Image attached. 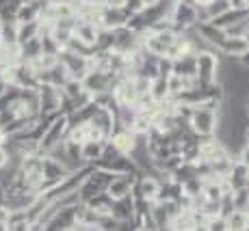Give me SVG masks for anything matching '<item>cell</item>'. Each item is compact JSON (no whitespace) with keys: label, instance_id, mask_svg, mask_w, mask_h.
<instances>
[{"label":"cell","instance_id":"cell-7","mask_svg":"<svg viewBox=\"0 0 249 231\" xmlns=\"http://www.w3.org/2000/svg\"><path fill=\"white\" fill-rule=\"evenodd\" d=\"M111 93H113L117 106H135L137 98H139L137 86H135V78H132V76H122V78L115 82Z\"/></svg>","mask_w":249,"mask_h":231},{"label":"cell","instance_id":"cell-35","mask_svg":"<svg viewBox=\"0 0 249 231\" xmlns=\"http://www.w3.org/2000/svg\"><path fill=\"white\" fill-rule=\"evenodd\" d=\"M83 2H91V4H104V0H83Z\"/></svg>","mask_w":249,"mask_h":231},{"label":"cell","instance_id":"cell-11","mask_svg":"<svg viewBox=\"0 0 249 231\" xmlns=\"http://www.w3.org/2000/svg\"><path fill=\"white\" fill-rule=\"evenodd\" d=\"M247 48H249V43L245 41V37H228L226 35L214 50H217L219 54H226V56H238V54H243Z\"/></svg>","mask_w":249,"mask_h":231},{"label":"cell","instance_id":"cell-3","mask_svg":"<svg viewBox=\"0 0 249 231\" xmlns=\"http://www.w3.org/2000/svg\"><path fill=\"white\" fill-rule=\"evenodd\" d=\"M65 134H68V117L59 113L54 121L48 126L46 134L39 138V151L41 153H48L50 149H54L59 143H63Z\"/></svg>","mask_w":249,"mask_h":231},{"label":"cell","instance_id":"cell-34","mask_svg":"<svg viewBox=\"0 0 249 231\" xmlns=\"http://www.w3.org/2000/svg\"><path fill=\"white\" fill-rule=\"evenodd\" d=\"M7 160H9V151H7V147L0 145V166L7 165Z\"/></svg>","mask_w":249,"mask_h":231},{"label":"cell","instance_id":"cell-28","mask_svg":"<svg viewBox=\"0 0 249 231\" xmlns=\"http://www.w3.org/2000/svg\"><path fill=\"white\" fill-rule=\"evenodd\" d=\"M61 89H63V93L68 95V98H76L78 93H83V84H80V80H76V78H68Z\"/></svg>","mask_w":249,"mask_h":231},{"label":"cell","instance_id":"cell-25","mask_svg":"<svg viewBox=\"0 0 249 231\" xmlns=\"http://www.w3.org/2000/svg\"><path fill=\"white\" fill-rule=\"evenodd\" d=\"M113 46H115L113 31H111V28H102V26H100L98 28V37H95V50L108 52V50H113Z\"/></svg>","mask_w":249,"mask_h":231},{"label":"cell","instance_id":"cell-18","mask_svg":"<svg viewBox=\"0 0 249 231\" xmlns=\"http://www.w3.org/2000/svg\"><path fill=\"white\" fill-rule=\"evenodd\" d=\"M150 216H152V220H154V227L156 229H169L171 218H169V214H167V208H165V203H162V201H152Z\"/></svg>","mask_w":249,"mask_h":231},{"label":"cell","instance_id":"cell-38","mask_svg":"<svg viewBox=\"0 0 249 231\" xmlns=\"http://www.w3.org/2000/svg\"><path fill=\"white\" fill-rule=\"evenodd\" d=\"M245 4H247V7H249V0H245Z\"/></svg>","mask_w":249,"mask_h":231},{"label":"cell","instance_id":"cell-27","mask_svg":"<svg viewBox=\"0 0 249 231\" xmlns=\"http://www.w3.org/2000/svg\"><path fill=\"white\" fill-rule=\"evenodd\" d=\"M39 39H41V54H59L61 46L54 41V37H52L50 33L39 35Z\"/></svg>","mask_w":249,"mask_h":231},{"label":"cell","instance_id":"cell-26","mask_svg":"<svg viewBox=\"0 0 249 231\" xmlns=\"http://www.w3.org/2000/svg\"><path fill=\"white\" fill-rule=\"evenodd\" d=\"M204 7H206V11H208L210 20H213V17H217V16H221V13H226L228 9L232 7V2H230V0H210V2H206Z\"/></svg>","mask_w":249,"mask_h":231},{"label":"cell","instance_id":"cell-37","mask_svg":"<svg viewBox=\"0 0 249 231\" xmlns=\"http://www.w3.org/2000/svg\"><path fill=\"white\" fill-rule=\"evenodd\" d=\"M247 186H249V168H247Z\"/></svg>","mask_w":249,"mask_h":231},{"label":"cell","instance_id":"cell-9","mask_svg":"<svg viewBox=\"0 0 249 231\" xmlns=\"http://www.w3.org/2000/svg\"><path fill=\"white\" fill-rule=\"evenodd\" d=\"M76 212H78V203L76 205H68V208H61L52 216V220L46 225L48 231H68V229H74L76 227Z\"/></svg>","mask_w":249,"mask_h":231},{"label":"cell","instance_id":"cell-6","mask_svg":"<svg viewBox=\"0 0 249 231\" xmlns=\"http://www.w3.org/2000/svg\"><path fill=\"white\" fill-rule=\"evenodd\" d=\"M171 22L176 24L178 33L195 26L197 24V4H191L186 0H176L174 11H171Z\"/></svg>","mask_w":249,"mask_h":231},{"label":"cell","instance_id":"cell-19","mask_svg":"<svg viewBox=\"0 0 249 231\" xmlns=\"http://www.w3.org/2000/svg\"><path fill=\"white\" fill-rule=\"evenodd\" d=\"M74 37H78L80 41L89 43V46H95V37H98V26L91 22L78 20V24L74 26Z\"/></svg>","mask_w":249,"mask_h":231},{"label":"cell","instance_id":"cell-4","mask_svg":"<svg viewBox=\"0 0 249 231\" xmlns=\"http://www.w3.org/2000/svg\"><path fill=\"white\" fill-rule=\"evenodd\" d=\"M113 35H115L113 50L115 52H122V54H130V52H135V50H139V48L143 46L141 33L132 31V28L126 26V24H124V26L113 28Z\"/></svg>","mask_w":249,"mask_h":231},{"label":"cell","instance_id":"cell-14","mask_svg":"<svg viewBox=\"0 0 249 231\" xmlns=\"http://www.w3.org/2000/svg\"><path fill=\"white\" fill-rule=\"evenodd\" d=\"M104 145H107V141H93V138H87V141L80 143V158H83L85 165H93L95 160H100Z\"/></svg>","mask_w":249,"mask_h":231},{"label":"cell","instance_id":"cell-21","mask_svg":"<svg viewBox=\"0 0 249 231\" xmlns=\"http://www.w3.org/2000/svg\"><path fill=\"white\" fill-rule=\"evenodd\" d=\"M41 56V39L35 37V39L26 41L20 46V63H31V61L39 59Z\"/></svg>","mask_w":249,"mask_h":231},{"label":"cell","instance_id":"cell-23","mask_svg":"<svg viewBox=\"0 0 249 231\" xmlns=\"http://www.w3.org/2000/svg\"><path fill=\"white\" fill-rule=\"evenodd\" d=\"M150 95L154 102H165L167 98H169V84H167V78H162V76H156L154 80L150 82Z\"/></svg>","mask_w":249,"mask_h":231},{"label":"cell","instance_id":"cell-10","mask_svg":"<svg viewBox=\"0 0 249 231\" xmlns=\"http://www.w3.org/2000/svg\"><path fill=\"white\" fill-rule=\"evenodd\" d=\"M128 11L124 7H108V4H102V28H117L124 26L128 22Z\"/></svg>","mask_w":249,"mask_h":231},{"label":"cell","instance_id":"cell-5","mask_svg":"<svg viewBox=\"0 0 249 231\" xmlns=\"http://www.w3.org/2000/svg\"><path fill=\"white\" fill-rule=\"evenodd\" d=\"M56 56H59L61 65L65 67V71H68L70 78L80 80V78H83V76L89 71V59H87V56L74 54V52H70L68 48H61Z\"/></svg>","mask_w":249,"mask_h":231},{"label":"cell","instance_id":"cell-24","mask_svg":"<svg viewBox=\"0 0 249 231\" xmlns=\"http://www.w3.org/2000/svg\"><path fill=\"white\" fill-rule=\"evenodd\" d=\"M247 223H249V216L243 210H234L232 214L226 216V227L230 231H243V229H247Z\"/></svg>","mask_w":249,"mask_h":231},{"label":"cell","instance_id":"cell-29","mask_svg":"<svg viewBox=\"0 0 249 231\" xmlns=\"http://www.w3.org/2000/svg\"><path fill=\"white\" fill-rule=\"evenodd\" d=\"M50 35L54 37V41L59 43L61 48H65V46H68V41H70V37H71V31H65V28H54V26H52Z\"/></svg>","mask_w":249,"mask_h":231},{"label":"cell","instance_id":"cell-31","mask_svg":"<svg viewBox=\"0 0 249 231\" xmlns=\"http://www.w3.org/2000/svg\"><path fill=\"white\" fill-rule=\"evenodd\" d=\"M124 9L128 11V16H132V13H137L143 9V0H126V2H124Z\"/></svg>","mask_w":249,"mask_h":231},{"label":"cell","instance_id":"cell-13","mask_svg":"<svg viewBox=\"0 0 249 231\" xmlns=\"http://www.w3.org/2000/svg\"><path fill=\"white\" fill-rule=\"evenodd\" d=\"M111 216L117 220H128L135 216V199L132 195L119 197V199H113V208H111Z\"/></svg>","mask_w":249,"mask_h":231},{"label":"cell","instance_id":"cell-8","mask_svg":"<svg viewBox=\"0 0 249 231\" xmlns=\"http://www.w3.org/2000/svg\"><path fill=\"white\" fill-rule=\"evenodd\" d=\"M115 119H117V115L113 113V110L104 108V106H100L98 110H95V115L91 117V126H93L95 130L100 132V136L104 138V141H108V136L113 134L115 130Z\"/></svg>","mask_w":249,"mask_h":231},{"label":"cell","instance_id":"cell-22","mask_svg":"<svg viewBox=\"0 0 249 231\" xmlns=\"http://www.w3.org/2000/svg\"><path fill=\"white\" fill-rule=\"evenodd\" d=\"M39 37V20L33 22H18V46Z\"/></svg>","mask_w":249,"mask_h":231},{"label":"cell","instance_id":"cell-17","mask_svg":"<svg viewBox=\"0 0 249 231\" xmlns=\"http://www.w3.org/2000/svg\"><path fill=\"white\" fill-rule=\"evenodd\" d=\"M87 208L91 210H95L98 214H111V208H113V197L108 195L107 190H102V192H98V195H93L91 199L87 201Z\"/></svg>","mask_w":249,"mask_h":231},{"label":"cell","instance_id":"cell-15","mask_svg":"<svg viewBox=\"0 0 249 231\" xmlns=\"http://www.w3.org/2000/svg\"><path fill=\"white\" fill-rule=\"evenodd\" d=\"M195 28H197V33H199V35H202L204 39L208 41L213 48H217L219 43H221L223 37H226V33H223L219 26H214L213 22H199V24H195Z\"/></svg>","mask_w":249,"mask_h":231},{"label":"cell","instance_id":"cell-30","mask_svg":"<svg viewBox=\"0 0 249 231\" xmlns=\"http://www.w3.org/2000/svg\"><path fill=\"white\" fill-rule=\"evenodd\" d=\"M171 67H174V61L169 56H159V76H162V78L171 76Z\"/></svg>","mask_w":249,"mask_h":231},{"label":"cell","instance_id":"cell-2","mask_svg":"<svg viewBox=\"0 0 249 231\" xmlns=\"http://www.w3.org/2000/svg\"><path fill=\"white\" fill-rule=\"evenodd\" d=\"M219 121V113L217 110H210L206 106H193V113L189 117V126L197 136H214V130H217Z\"/></svg>","mask_w":249,"mask_h":231},{"label":"cell","instance_id":"cell-36","mask_svg":"<svg viewBox=\"0 0 249 231\" xmlns=\"http://www.w3.org/2000/svg\"><path fill=\"white\" fill-rule=\"evenodd\" d=\"M156 0H143V7H150V4H154Z\"/></svg>","mask_w":249,"mask_h":231},{"label":"cell","instance_id":"cell-32","mask_svg":"<svg viewBox=\"0 0 249 231\" xmlns=\"http://www.w3.org/2000/svg\"><path fill=\"white\" fill-rule=\"evenodd\" d=\"M236 162H241V165H245L249 168V145L241 147V151L236 153Z\"/></svg>","mask_w":249,"mask_h":231},{"label":"cell","instance_id":"cell-12","mask_svg":"<svg viewBox=\"0 0 249 231\" xmlns=\"http://www.w3.org/2000/svg\"><path fill=\"white\" fill-rule=\"evenodd\" d=\"M137 175H115L111 180V184L107 186V192L113 197V199H119V197L130 195L132 184H135Z\"/></svg>","mask_w":249,"mask_h":231},{"label":"cell","instance_id":"cell-1","mask_svg":"<svg viewBox=\"0 0 249 231\" xmlns=\"http://www.w3.org/2000/svg\"><path fill=\"white\" fill-rule=\"evenodd\" d=\"M217 71H219V52L214 48L197 52V56H195V80H197V84L214 82Z\"/></svg>","mask_w":249,"mask_h":231},{"label":"cell","instance_id":"cell-16","mask_svg":"<svg viewBox=\"0 0 249 231\" xmlns=\"http://www.w3.org/2000/svg\"><path fill=\"white\" fill-rule=\"evenodd\" d=\"M195 56H197V54H182V56H178V59H174L171 74L195 78Z\"/></svg>","mask_w":249,"mask_h":231},{"label":"cell","instance_id":"cell-20","mask_svg":"<svg viewBox=\"0 0 249 231\" xmlns=\"http://www.w3.org/2000/svg\"><path fill=\"white\" fill-rule=\"evenodd\" d=\"M228 184L232 190H238V188H245L247 186V166L241 165V162H234L232 171L228 173Z\"/></svg>","mask_w":249,"mask_h":231},{"label":"cell","instance_id":"cell-33","mask_svg":"<svg viewBox=\"0 0 249 231\" xmlns=\"http://www.w3.org/2000/svg\"><path fill=\"white\" fill-rule=\"evenodd\" d=\"M236 61H238V65H241L243 69H249V48H247L245 52H243V54L236 56Z\"/></svg>","mask_w":249,"mask_h":231},{"label":"cell","instance_id":"cell-40","mask_svg":"<svg viewBox=\"0 0 249 231\" xmlns=\"http://www.w3.org/2000/svg\"><path fill=\"white\" fill-rule=\"evenodd\" d=\"M0 24H2V22H0Z\"/></svg>","mask_w":249,"mask_h":231},{"label":"cell","instance_id":"cell-39","mask_svg":"<svg viewBox=\"0 0 249 231\" xmlns=\"http://www.w3.org/2000/svg\"><path fill=\"white\" fill-rule=\"evenodd\" d=\"M247 192H249V186H247Z\"/></svg>","mask_w":249,"mask_h":231}]
</instances>
